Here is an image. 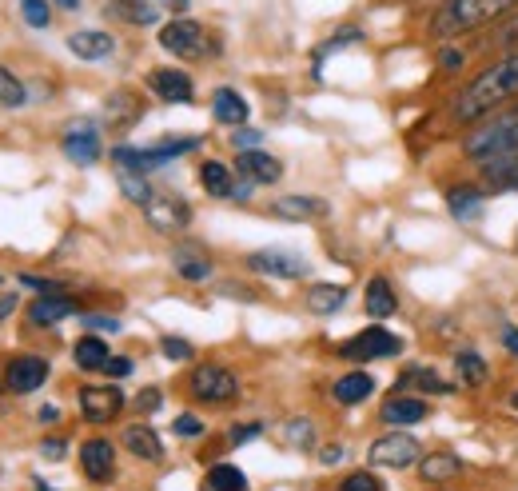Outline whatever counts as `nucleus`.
<instances>
[{"instance_id": "2f4dec72", "label": "nucleus", "mask_w": 518, "mask_h": 491, "mask_svg": "<svg viewBox=\"0 0 518 491\" xmlns=\"http://www.w3.org/2000/svg\"><path fill=\"white\" fill-rule=\"evenodd\" d=\"M479 204H483V192H479V188H451V212H455L459 220L479 216Z\"/></svg>"}, {"instance_id": "a19ab883", "label": "nucleus", "mask_w": 518, "mask_h": 491, "mask_svg": "<svg viewBox=\"0 0 518 491\" xmlns=\"http://www.w3.org/2000/svg\"><path fill=\"white\" fill-rule=\"evenodd\" d=\"M339 491H383V484H379L371 472H355V476L343 480V488Z\"/></svg>"}, {"instance_id": "6e6552de", "label": "nucleus", "mask_w": 518, "mask_h": 491, "mask_svg": "<svg viewBox=\"0 0 518 491\" xmlns=\"http://www.w3.org/2000/svg\"><path fill=\"white\" fill-rule=\"evenodd\" d=\"M248 268L259 276H275V280H299L307 276V260L287 252V248H259L248 256Z\"/></svg>"}, {"instance_id": "864d4df0", "label": "nucleus", "mask_w": 518, "mask_h": 491, "mask_svg": "<svg viewBox=\"0 0 518 491\" xmlns=\"http://www.w3.org/2000/svg\"><path fill=\"white\" fill-rule=\"evenodd\" d=\"M503 344H507V352L518 356V328H503Z\"/></svg>"}, {"instance_id": "a211bd4d", "label": "nucleus", "mask_w": 518, "mask_h": 491, "mask_svg": "<svg viewBox=\"0 0 518 491\" xmlns=\"http://www.w3.org/2000/svg\"><path fill=\"white\" fill-rule=\"evenodd\" d=\"M72 312H76V300H72V296H64V292H48V296H40V300L28 308V316H32V324H36V328H52V324L68 320Z\"/></svg>"}, {"instance_id": "c9c22d12", "label": "nucleus", "mask_w": 518, "mask_h": 491, "mask_svg": "<svg viewBox=\"0 0 518 491\" xmlns=\"http://www.w3.org/2000/svg\"><path fill=\"white\" fill-rule=\"evenodd\" d=\"M283 440H287V448H295V452H307V448L315 444V428H311L307 420H287V428H283Z\"/></svg>"}, {"instance_id": "f03ea898", "label": "nucleus", "mask_w": 518, "mask_h": 491, "mask_svg": "<svg viewBox=\"0 0 518 491\" xmlns=\"http://www.w3.org/2000/svg\"><path fill=\"white\" fill-rule=\"evenodd\" d=\"M518 152V108L511 116H499L491 128H479L475 136H467V156L487 164L495 156H511Z\"/></svg>"}, {"instance_id": "e433bc0d", "label": "nucleus", "mask_w": 518, "mask_h": 491, "mask_svg": "<svg viewBox=\"0 0 518 491\" xmlns=\"http://www.w3.org/2000/svg\"><path fill=\"white\" fill-rule=\"evenodd\" d=\"M176 272H180L184 280H204V276H212V264H208L204 256L184 252V256H176Z\"/></svg>"}, {"instance_id": "8fccbe9b", "label": "nucleus", "mask_w": 518, "mask_h": 491, "mask_svg": "<svg viewBox=\"0 0 518 491\" xmlns=\"http://www.w3.org/2000/svg\"><path fill=\"white\" fill-rule=\"evenodd\" d=\"M12 312H16V292H4V296H0V324H4Z\"/></svg>"}, {"instance_id": "ddd939ff", "label": "nucleus", "mask_w": 518, "mask_h": 491, "mask_svg": "<svg viewBox=\"0 0 518 491\" xmlns=\"http://www.w3.org/2000/svg\"><path fill=\"white\" fill-rule=\"evenodd\" d=\"M68 52H76L80 60H108L116 52V36L104 28H76L68 32Z\"/></svg>"}, {"instance_id": "dca6fc26", "label": "nucleus", "mask_w": 518, "mask_h": 491, "mask_svg": "<svg viewBox=\"0 0 518 491\" xmlns=\"http://www.w3.org/2000/svg\"><path fill=\"white\" fill-rule=\"evenodd\" d=\"M236 168L252 180V184H275L283 176V164L271 156V152H259V148H244L236 156Z\"/></svg>"}, {"instance_id": "0eeeda50", "label": "nucleus", "mask_w": 518, "mask_h": 491, "mask_svg": "<svg viewBox=\"0 0 518 491\" xmlns=\"http://www.w3.org/2000/svg\"><path fill=\"white\" fill-rule=\"evenodd\" d=\"M371 464L375 468H411V464H419V440L407 436L403 428L387 432L371 444Z\"/></svg>"}, {"instance_id": "49530a36", "label": "nucleus", "mask_w": 518, "mask_h": 491, "mask_svg": "<svg viewBox=\"0 0 518 491\" xmlns=\"http://www.w3.org/2000/svg\"><path fill=\"white\" fill-rule=\"evenodd\" d=\"M319 464H323V468H335V464H343V448H339V444L323 448V452H319Z\"/></svg>"}, {"instance_id": "603ef678", "label": "nucleus", "mask_w": 518, "mask_h": 491, "mask_svg": "<svg viewBox=\"0 0 518 491\" xmlns=\"http://www.w3.org/2000/svg\"><path fill=\"white\" fill-rule=\"evenodd\" d=\"M36 420H40V424H56V420H60V412H56L52 404H44V408L36 412Z\"/></svg>"}, {"instance_id": "f704fd0d", "label": "nucleus", "mask_w": 518, "mask_h": 491, "mask_svg": "<svg viewBox=\"0 0 518 491\" xmlns=\"http://www.w3.org/2000/svg\"><path fill=\"white\" fill-rule=\"evenodd\" d=\"M120 188H124V196L128 200H136V204H148L156 192L148 188V180L140 176V172H128V168H120Z\"/></svg>"}, {"instance_id": "c03bdc74", "label": "nucleus", "mask_w": 518, "mask_h": 491, "mask_svg": "<svg viewBox=\"0 0 518 491\" xmlns=\"http://www.w3.org/2000/svg\"><path fill=\"white\" fill-rule=\"evenodd\" d=\"M40 456L52 460V464H60V460H64V440H44V444H40Z\"/></svg>"}, {"instance_id": "39448f33", "label": "nucleus", "mask_w": 518, "mask_h": 491, "mask_svg": "<svg viewBox=\"0 0 518 491\" xmlns=\"http://www.w3.org/2000/svg\"><path fill=\"white\" fill-rule=\"evenodd\" d=\"M192 396L204 404H232L240 396V380L224 364H200L192 372Z\"/></svg>"}, {"instance_id": "7c9ffc66", "label": "nucleus", "mask_w": 518, "mask_h": 491, "mask_svg": "<svg viewBox=\"0 0 518 491\" xmlns=\"http://www.w3.org/2000/svg\"><path fill=\"white\" fill-rule=\"evenodd\" d=\"M0 104L4 108H24L28 104V88L20 84V76H12V68L0 64Z\"/></svg>"}, {"instance_id": "9d476101", "label": "nucleus", "mask_w": 518, "mask_h": 491, "mask_svg": "<svg viewBox=\"0 0 518 491\" xmlns=\"http://www.w3.org/2000/svg\"><path fill=\"white\" fill-rule=\"evenodd\" d=\"M144 212H148V224L156 228V232H184L188 224H192V208L180 200V196H152L148 204H144Z\"/></svg>"}, {"instance_id": "58836bf2", "label": "nucleus", "mask_w": 518, "mask_h": 491, "mask_svg": "<svg viewBox=\"0 0 518 491\" xmlns=\"http://www.w3.org/2000/svg\"><path fill=\"white\" fill-rule=\"evenodd\" d=\"M20 12H24V20H28L32 28H48V20H52L48 0H20Z\"/></svg>"}, {"instance_id": "aec40b11", "label": "nucleus", "mask_w": 518, "mask_h": 491, "mask_svg": "<svg viewBox=\"0 0 518 491\" xmlns=\"http://www.w3.org/2000/svg\"><path fill=\"white\" fill-rule=\"evenodd\" d=\"M212 112H216V120L220 124H232V128H240L244 120H248V100L236 92V88H216V96H212Z\"/></svg>"}, {"instance_id": "72a5a7b5", "label": "nucleus", "mask_w": 518, "mask_h": 491, "mask_svg": "<svg viewBox=\"0 0 518 491\" xmlns=\"http://www.w3.org/2000/svg\"><path fill=\"white\" fill-rule=\"evenodd\" d=\"M455 372H459V380H467V384H483V380H487V364H483L479 352H459V356H455Z\"/></svg>"}, {"instance_id": "f8f14e48", "label": "nucleus", "mask_w": 518, "mask_h": 491, "mask_svg": "<svg viewBox=\"0 0 518 491\" xmlns=\"http://www.w3.org/2000/svg\"><path fill=\"white\" fill-rule=\"evenodd\" d=\"M148 88H152L160 100H168V104H192V100H196L192 76L180 72V68H156V72L148 76Z\"/></svg>"}, {"instance_id": "3c124183", "label": "nucleus", "mask_w": 518, "mask_h": 491, "mask_svg": "<svg viewBox=\"0 0 518 491\" xmlns=\"http://www.w3.org/2000/svg\"><path fill=\"white\" fill-rule=\"evenodd\" d=\"M256 144H259V132H248V128L236 132V148H240V152H244V148H256Z\"/></svg>"}, {"instance_id": "13d9d810", "label": "nucleus", "mask_w": 518, "mask_h": 491, "mask_svg": "<svg viewBox=\"0 0 518 491\" xmlns=\"http://www.w3.org/2000/svg\"><path fill=\"white\" fill-rule=\"evenodd\" d=\"M56 4H60V8H68V12H76V8H80V0H56Z\"/></svg>"}, {"instance_id": "20e7f679", "label": "nucleus", "mask_w": 518, "mask_h": 491, "mask_svg": "<svg viewBox=\"0 0 518 491\" xmlns=\"http://www.w3.org/2000/svg\"><path fill=\"white\" fill-rule=\"evenodd\" d=\"M200 140H160V144H148V148H116V164L128 168V172H148V168H160L168 160H180L184 152H196Z\"/></svg>"}, {"instance_id": "bb28decb", "label": "nucleus", "mask_w": 518, "mask_h": 491, "mask_svg": "<svg viewBox=\"0 0 518 491\" xmlns=\"http://www.w3.org/2000/svg\"><path fill=\"white\" fill-rule=\"evenodd\" d=\"M343 304H347V288L343 284H315V288H307V308L315 316H331Z\"/></svg>"}, {"instance_id": "473e14b6", "label": "nucleus", "mask_w": 518, "mask_h": 491, "mask_svg": "<svg viewBox=\"0 0 518 491\" xmlns=\"http://www.w3.org/2000/svg\"><path fill=\"white\" fill-rule=\"evenodd\" d=\"M104 112H108V120L128 124V120H136V116H140V104L132 100V92H112V100L104 104Z\"/></svg>"}, {"instance_id": "c85d7f7f", "label": "nucleus", "mask_w": 518, "mask_h": 491, "mask_svg": "<svg viewBox=\"0 0 518 491\" xmlns=\"http://www.w3.org/2000/svg\"><path fill=\"white\" fill-rule=\"evenodd\" d=\"M371 392H375L371 372H347V376L335 384V400H339V404H363Z\"/></svg>"}, {"instance_id": "1a4fd4ad", "label": "nucleus", "mask_w": 518, "mask_h": 491, "mask_svg": "<svg viewBox=\"0 0 518 491\" xmlns=\"http://www.w3.org/2000/svg\"><path fill=\"white\" fill-rule=\"evenodd\" d=\"M120 408H124V392H120L116 384H92V388L80 392V412H84V420H92V424L116 420Z\"/></svg>"}, {"instance_id": "b1692460", "label": "nucleus", "mask_w": 518, "mask_h": 491, "mask_svg": "<svg viewBox=\"0 0 518 491\" xmlns=\"http://www.w3.org/2000/svg\"><path fill=\"white\" fill-rule=\"evenodd\" d=\"M271 212L283 216V220H315V216L327 212V204L315 200V196H279V200L271 204Z\"/></svg>"}, {"instance_id": "393cba45", "label": "nucleus", "mask_w": 518, "mask_h": 491, "mask_svg": "<svg viewBox=\"0 0 518 491\" xmlns=\"http://www.w3.org/2000/svg\"><path fill=\"white\" fill-rule=\"evenodd\" d=\"M367 316L371 320H387V316H395V308H399V296H395V288L383 280V276H375L371 284H367Z\"/></svg>"}, {"instance_id": "2eb2a0df", "label": "nucleus", "mask_w": 518, "mask_h": 491, "mask_svg": "<svg viewBox=\"0 0 518 491\" xmlns=\"http://www.w3.org/2000/svg\"><path fill=\"white\" fill-rule=\"evenodd\" d=\"M64 156L76 160V164H96L100 160V132L88 120L72 124L68 136H64Z\"/></svg>"}, {"instance_id": "a878e982", "label": "nucleus", "mask_w": 518, "mask_h": 491, "mask_svg": "<svg viewBox=\"0 0 518 491\" xmlns=\"http://www.w3.org/2000/svg\"><path fill=\"white\" fill-rule=\"evenodd\" d=\"M200 184L212 192V196H220V200H228V196H236V180H232V172H228V164H220V160H204L200 164Z\"/></svg>"}, {"instance_id": "f257e3e1", "label": "nucleus", "mask_w": 518, "mask_h": 491, "mask_svg": "<svg viewBox=\"0 0 518 491\" xmlns=\"http://www.w3.org/2000/svg\"><path fill=\"white\" fill-rule=\"evenodd\" d=\"M518 100V52H507L503 60H495L487 72H479L455 100V120L475 124L491 112H499L503 104Z\"/></svg>"}, {"instance_id": "f3484780", "label": "nucleus", "mask_w": 518, "mask_h": 491, "mask_svg": "<svg viewBox=\"0 0 518 491\" xmlns=\"http://www.w3.org/2000/svg\"><path fill=\"white\" fill-rule=\"evenodd\" d=\"M427 416H431L427 404L415 400V396H403V392L383 404V424H391V428H415V424H423Z\"/></svg>"}, {"instance_id": "6e6d98bb", "label": "nucleus", "mask_w": 518, "mask_h": 491, "mask_svg": "<svg viewBox=\"0 0 518 491\" xmlns=\"http://www.w3.org/2000/svg\"><path fill=\"white\" fill-rule=\"evenodd\" d=\"M188 4H192V0H168L172 12H188Z\"/></svg>"}, {"instance_id": "9b49d317", "label": "nucleus", "mask_w": 518, "mask_h": 491, "mask_svg": "<svg viewBox=\"0 0 518 491\" xmlns=\"http://www.w3.org/2000/svg\"><path fill=\"white\" fill-rule=\"evenodd\" d=\"M44 380H48V360H40V356H16L4 372V388L16 392V396L36 392Z\"/></svg>"}, {"instance_id": "412c9836", "label": "nucleus", "mask_w": 518, "mask_h": 491, "mask_svg": "<svg viewBox=\"0 0 518 491\" xmlns=\"http://www.w3.org/2000/svg\"><path fill=\"white\" fill-rule=\"evenodd\" d=\"M72 360H76L80 372H104L108 360H112V352H108V344H104L100 336H84V340H76Z\"/></svg>"}, {"instance_id": "4be33fe9", "label": "nucleus", "mask_w": 518, "mask_h": 491, "mask_svg": "<svg viewBox=\"0 0 518 491\" xmlns=\"http://www.w3.org/2000/svg\"><path fill=\"white\" fill-rule=\"evenodd\" d=\"M419 476H423L427 484H447V480L463 476V460H459L455 452H435V456L419 460Z\"/></svg>"}, {"instance_id": "79ce46f5", "label": "nucleus", "mask_w": 518, "mask_h": 491, "mask_svg": "<svg viewBox=\"0 0 518 491\" xmlns=\"http://www.w3.org/2000/svg\"><path fill=\"white\" fill-rule=\"evenodd\" d=\"M172 428H176V436H184V440H196V436H204V420H196V416H180Z\"/></svg>"}, {"instance_id": "ea45409f", "label": "nucleus", "mask_w": 518, "mask_h": 491, "mask_svg": "<svg viewBox=\"0 0 518 491\" xmlns=\"http://www.w3.org/2000/svg\"><path fill=\"white\" fill-rule=\"evenodd\" d=\"M160 352H164L168 360H192V344L180 340V336H164V340H160Z\"/></svg>"}, {"instance_id": "4468645a", "label": "nucleus", "mask_w": 518, "mask_h": 491, "mask_svg": "<svg viewBox=\"0 0 518 491\" xmlns=\"http://www.w3.org/2000/svg\"><path fill=\"white\" fill-rule=\"evenodd\" d=\"M80 468H84V476L92 484H108L112 472H116V448L108 440H88L80 448Z\"/></svg>"}, {"instance_id": "09e8293b", "label": "nucleus", "mask_w": 518, "mask_h": 491, "mask_svg": "<svg viewBox=\"0 0 518 491\" xmlns=\"http://www.w3.org/2000/svg\"><path fill=\"white\" fill-rule=\"evenodd\" d=\"M104 372H108V376H116V380H120V376H128V372H132V364H128V360H116V356H112V360H108V368H104Z\"/></svg>"}, {"instance_id": "423d86ee", "label": "nucleus", "mask_w": 518, "mask_h": 491, "mask_svg": "<svg viewBox=\"0 0 518 491\" xmlns=\"http://www.w3.org/2000/svg\"><path fill=\"white\" fill-rule=\"evenodd\" d=\"M403 352V340L395 336V332H387V328H363L359 336H351L343 348H339V356L343 360H387V356H399Z\"/></svg>"}, {"instance_id": "de8ad7c7", "label": "nucleus", "mask_w": 518, "mask_h": 491, "mask_svg": "<svg viewBox=\"0 0 518 491\" xmlns=\"http://www.w3.org/2000/svg\"><path fill=\"white\" fill-rule=\"evenodd\" d=\"M259 432H263L259 424H248V428H232V444H248V440H256Z\"/></svg>"}, {"instance_id": "bf43d9fd", "label": "nucleus", "mask_w": 518, "mask_h": 491, "mask_svg": "<svg viewBox=\"0 0 518 491\" xmlns=\"http://www.w3.org/2000/svg\"><path fill=\"white\" fill-rule=\"evenodd\" d=\"M511 404H515V412H518V392H515V400H511Z\"/></svg>"}, {"instance_id": "5fc2aeb1", "label": "nucleus", "mask_w": 518, "mask_h": 491, "mask_svg": "<svg viewBox=\"0 0 518 491\" xmlns=\"http://www.w3.org/2000/svg\"><path fill=\"white\" fill-rule=\"evenodd\" d=\"M443 60H447V68H459L463 56H459V52H443Z\"/></svg>"}, {"instance_id": "37998d69", "label": "nucleus", "mask_w": 518, "mask_h": 491, "mask_svg": "<svg viewBox=\"0 0 518 491\" xmlns=\"http://www.w3.org/2000/svg\"><path fill=\"white\" fill-rule=\"evenodd\" d=\"M92 332H120V320H112V316H88L84 320Z\"/></svg>"}, {"instance_id": "5701e85b", "label": "nucleus", "mask_w": 518, "mask_h": 491, "mask_svg": "<svg viewBox=\"0 0 518 491\" xmlns=\"http://www.w3.org/2000/svg\"><path fill=\"white\" fill-rule=\"evenodd\" d=\"M104 12L112 20H124V24H156L160 20V8L152 0H108Z\"/></svg>"}, {"instance_id": "c756f323", "label": "nucleus", "mask_w": 518, "mask_h": 491, "mask_svg": "<svg viewBox=\"0 0 518 491\" xmlns=\"http://www.w3.org/2000/svg\"><path fill=\"white\" fill-rule=\"evenodd\" d=\"M208 491H248V476L236 464H216L208 472Z\"/></svg>"}, {"instance_id": "a18cd8bd", "label": "nucleus", "mask_w": 518, "mask_h": 491, "mask_svg": "<svg viewBox=\"0 0 518 491\" xmlns=\"http://www.w3.org/2000/svg\"><path fill=\"white\" fill-rule=\"evenodd\" d=\"M136 408H140V412H156V408H160V392H156V388L140 392V396H136Z\"/></svg>"}, {"instance_id": "7ed1b4c3", "label": "nucleus", "mask_w": 518, "mask_h": 491, "mask_svg": "<svg viewBox=\"0 0 518 491\" xmlns=\"http://www.w3.org/2000/svg\"><path fill=\"white\" fill-rule=\"evenodd\" d=\"M160 48L180 60H200V56H208V28L188 16H176L160 28Z\"/></svg>"}, {"instance_id": "cd10ccee", "label": "nucleus", "mask_w": 518, "mask_h": 491, "mask_svg": "<svg viewBox=\"0 0 518 491\" xmlns=\"http://www.w3.org/2000/svg\"><path fill=\"white\" fill-rule=\"evenodd\" d=\"M399 384L403 388H415V392H427V396H451L455 392V384H447L439 372H431V368H407L403 376H399Z\"/></svg>"}, {"instance_id": "6ab92c4d", "label": "nucleus", "mask_w": 518, "mask_h": 491, "mask_svg": "<svg viewBox=\"0 0 518 491\" xmlns=\"http://www.w3.org/2000/svg\"><path fill=\"white\" fill-rule=\"evenodd\" d=\"M124 448H128L136 460H148V464L164 460V444H160V436H156L148 424H132V428H124Z\"/></svg>"}, {"instance_id": "4d7b16f0", "label": "nucleus", "mask_w": 518, "mask_h": 491, "mask_svg": "<svg viewBox=\"0 0 518 491\" xmlns=\"http://www.w3.org/2000/svg\"><path fill=\"white\" fill-rule=\"evenodd\" d=\"M499 4V12H511V8H518V0H495Z\"/></svg>"}, {"instance_id": "4c0bfd02", "label": "nucleus", "mask_w": 518, "mask_h": 491, "mask_svg": "<svg viewBox=\"0 0 518 491\" xmlns=\"http://www.w3.org/2000/svg\"><path fill=\"white\" fill-rule=\"evenodd\" d=\"M491 44H495L499 52H518V16H511V20H503V24L495 28Z\"/></svg>"}]
</instances>
